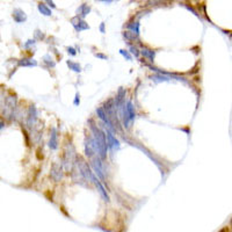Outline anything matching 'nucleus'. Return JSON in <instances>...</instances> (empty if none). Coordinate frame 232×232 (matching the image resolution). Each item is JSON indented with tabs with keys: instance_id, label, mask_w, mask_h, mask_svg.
Segmentation results:
<instances>
[{
	"instance_id": "nucleus-1",
	"label": "nucleus",
	"mask_w": 232,
	"mask_h": 232,
	"mask_svg": "<svg viewBox=\"0 0 232 232\" xmlns=\"http://www.w3.org/2000/svg\"><path fill=\"white\" fill-rule=\"evenodd\" d=\"M91 130H92L93 135H94V140H95V145H97V152L99 153L101 159H105L106 153H107V142H106V138L103 135V132L101 131L100 129L95 125H91Z\"/></svg>"
},
{
	"instance_id": "nucleus-21",
	"label": "nucleus",
	"mask_w": 232,
	"mask_h": 232,
	"mask_svg": "<svg viewBox=\"0 0 232 232\" xmlns=\"http://www.w3.org/2000/svg\"><path fill=\"white\" fill-rule=\"evenodd\" d=\"M45 1L48 2V5H49V6H51L52 8H56V5L53 4V1H52V0H45Z\"/></svg>"
},
{
	"instance_id": "nucleus-23",
	"label": "nucleus",
	"mask_w": 232,
	"mask_h": 232,
	"mask_svg": "<svg viewBox=\"0 0 232 232\" xmlns=\"http://www.w3.org/2000/svg\"><path fill=\"white\" fill-rule=\"evenodd\" d=\"M79 102H80V100H79V94H77L75 95V105H79Z\"/></svg>"
},
{
	"instance_id": "nucleus-7",
	"label": "nucleus",
	"mask_w": 232,
	"mask_h": 232,
	"mask_svg": "<svg viewBox=\"0 0 232 232\" xmlns=\"http://www.w3.org/2000/svg\"><path fill=\"white\" fill-rule=\"evenodd\" d=\"M89 12H91V7H89L88 5H86V4H83L78 8V11H77L78 15L81 19H84L85 16H86V15H88V14H89Z\"/></svg>"
},
{
	"instance_id": "nucleus-15",
	"label": "nucleus",
	"mask_w": 232,
	"mask_h": 232,
	"mask_svg": "<svg viewBox=\"0 0 232 232\" xmlns=\"http://www.w3.org/2000/svg\"><path fill=\"white\" fill-rule=\"evenodd\" d=\"M128 28L132 29V31H135L136 34H139V23L138 22H135L132 25H128Z\"/></svg>"
},
{
	"instance_id": "nucleus-11",
	"label": "nucleus",
	"mask_w": 232,
	"mask_h": 232,
	"mask_svg": "<svg viewBox=\"0 0 232 232\" xmlns=\"http://www.w3.org/2000/svg\"><path fill=\"white\" fill-rule=\"evenodd\" d=\"M66 64H67V66L70 67L71 70H73L75 72H80V71H81V66L79 65V63H75V61H67Z\"/></svg>"
},
{
	"instance_id": "nucleus-25",
	"label": "nucleus",
	"mask_w": 232,
	"mask_h": 232,
	"mask_svg": "<svg viewBox=\"0 0 232 232\" xmlns=\"http://www.w3.org/2000/svg\"><path fill=\"white\" fill-rule=\"evenodd\" d=\"M100 30H101V33H105V23H103V22L101 23V26H100Z\"/></svg>"
},
{
	"instance_id": "nucleus-4",
	"label": "nucleus",
	"mask_w": 232,
	"mask_h": 232,
	"mask_svg": "<svg viewBox=\"0 0 232 232\" xmlns=\"http://www.w3.org/2000/svg\"><path fill=\"white\" fill-rule=\"evenodd\" d=\"M92 165H93V168H94V171H95V173H97L98 176H99V178H101V179H103V178H105V175H103L102 164H101L100 159H99V158H93Z\"/></svg>"
},
{
	"instance_id": "nucleus-2",
	"label": "nucleus",
	"mask_w": 232,
	"mask_h": 232,
	"mask_svg": "<svg viewBox=\"0 0 232 232\" xmlns=\"http://www.w3.org/2000/svg\"><path fill=\"white\" fill-rule=\"evenodd\" d=\"M71 22H72V25H73V27H75V29L77 31H81V30L89 29V26H88L87 23L84 21V20H81L79 15L75 16V18L71 20Z\"/></svg>"
},
{
	"instance_id": "nucleus-12",
	"label": "nucleus",
	"mask_w": 232,
	"mask_h": 232,
	"mask_svg": "<svg viewBox=\"0 0 232 232\" xmlns=\"http://www.w3.org/2000/svg\"><path fill=\"white\" fill-rule=\"evenodd\" d=\"M19 65L20 66H36L37 65V61H34V59H22V61H19Z\"/></svg>"
},
{
	"instance_id": "nucleus-13",
	"label": "nucleus",
	"mask_w": 232,
	"mask_h": 232,
	"mask_svg": "<svg viewBox=\"0 0 232 232\" xmlns=\"http://www.w3.org/2000/svg\"><path fill=\"white\" fill-rule=\"evenodd\" d=\"M123 36H124L128 41H135V39H137L138 34H136L135 31H124V33H123Z\"/></svg>"
},
{
	"instance_id": "nucleus-5",
	"label": "nucleus",
	"mask_w": 232,
	"mask_h": 232,
	"mask_svg": "<svg viewBox=\"0 0 232 232\" xmlns=\"http://www.w3.org/2000/svg\"><path fill=\"white\" fill-rule=\"evenodd\" d=\"M97 114H98V116L103 121V122L108 125V128L109 129H113V122L110 121V117L108 116V115H106V113H105V109L103 108H98L97 109Z\"/></svg>"
},
{
	"instance_id": "nucleus-17",
	"label": "nucleus",
	"mask_w": 232,
	"mask_h": 232,
	"mask_svg": "<svg viewBox=\"0 0 232 232\" xmlns=\"http://www.w3.org/2000/svg\"><path fill=\"white\" fill-rule=\"evenodd\" d=\"M120 53L122 55L123 57H125V58H127L128 61H131V56L129 55V52H128L127 50H123V49H122V50H120Z\"/></svg>"
},
{
	"instance_id": "nucleus-22",
	"label": "nucleus",
	"mask_w": 232,
	"mask_h": 232,
	"mask_svg": "<svg viewBox=\"0 0 232 232\" xmlns=\"http://www.w3.org/2000/svg\"><path fill=\"white\" fill-rule=\"evenodd\" d=\"M39 30H36V31H35L36 39H43V35H39Z\"/></svg>"
},
{
	"instance_id": "nucleus-19",
	"label": "nucleus",
	"mask_w": 232,
	"mask_h": 232,
	"mask_svg": "<svg viewBox=\"0 0 232 232\" xmlns=\"http://www.w3.org/2000/svg\"><path fill=\"white\" fill-rule=\"evenodd\" d=\"M35 44V39H29L26 44H25V48H29L30 45H34Z\"/></svg>"
},
{
	"instance_id": "nucleus-24",
	"label": "nucleus",
	"mask_w": 232,
	"mask_h": 232,
	"mask_svg": "<svg viewBox=\"0 0 232 232\" xmlns=\"http://www.w3.org/2000/svg\"><path fill=\"white\" fill-rule=\"evenodd\" d=\"M95 56H97V57H99V58H103V59H107V56L102 55V53H97Z\"/></svg>"
},
{
	"instance_id": "nucleus-14",
	"label": "nucleus",
	"mask_w": 232,
	"mask_h": 232,
	"mask_svg": "<svg viewBox=\"0 0 232 232\" xmlns=\"http://www.w3.org/2000/svg\"><path fill=\"white\" fill-rule=\"evenodd\" d=\"M127 108L128 111H129V115H130V118H131V121L134 122V120H135V110H134V106H132L131 101H128L127 102Z\"/></svg>"
},
{
	"instance_id": "nucleus-6",
	"label": "nucleus",
	"mask_w": 232,
	"mask_h": 232,
	"mask_svg": "<svg viewBox=\"0 0 232 232\" xmlns=\"http://www.w3.org/2000/svg\"><path fill=\"white\" fill-rule=\"evenodd\" d=\"M13 19L18 22V23H21V22L26 21L27 16H26V14H25V12H23L22 9L15 8V9H14V12H13Z\"/></svg>"
},
{
	"instance_id": "nucleus-18",
	"label": "nucleus",
	"mask_w": 232,
	"mask_h": 232,
	"mask_svg": "<svg viewBox=\"0 0 232 232\" xmlns=\"http://www.w3.org/2000/svg\"><path fill=\"white\" fill-rule=\"evenodd\" d=\"M130 52H131L135 57H138V56H139V52H138V50H137L136 47H130Z\"/></svg>"
},
{
	"instance_id": "nucleus-3",
	"label": "nucleus",
	"mask_w": 232,
	"mask_h": 232,
	"mask_svg": "<svg viewBox=\"0 0 232 232\" xmlns=\"http://www.w3.org/2000/svg\"><path fill=\"white\" fill-rule=\"evenodd\" d=\"M106 136H107V144H108V148L113 150H116L120 148V142H118L116 138L114 137V135L111 134L109 129L106 130Z\"/></svg>"
},
{
	"instance_id": "nucleus-26",
	"label": "nucleus",
	"mask_w": 232,
	"mask_h": 232,
	"mask_svg": "<svg viewBox=\"0 0 232 232\" xmlns=\"http://www.w3.org/2000/svg\"><path fill=\"white\" fill-rule=\"evenodd\" d=\"M101 1H103V2H110L111 0H101Z\"/></svg>"
},
{
	"instance_id": "nucleus-10",
	"label": "nucleus",
	"mask_w": 232,
	"mask_h": 232,
	"mask_svg": "<svg viewBox=\"0 0 232 232\" xmlns=\"http://www.w3.org/2000/svg\"><path fill=\"white\" fill-rule=\"evenodd\" d=\"M142 55L144 56V57L149 58L150 61H153L154 59V55H156V52H154L153 50H149V49H143L142 50Z\"/></svg>"
},
{
	"instance_id": "nucleus-8",
	"label": "nucleus",
	"mask_w": 232,
	"mask_h": 232,
	"mask_svg": "<svg viewBox=\"0 0 232 232\" xmlns=\"http://www.w3.org/2000/svg\"><path fill=\"white\" fill-rule=\"evenodd\" d=\"M52 134H51V138H50V143H49V146L52 150H56L58 148V142H57V134H56V129L52 128Z\"/></svg>"
},
{
	"instance_id": "nucleus-9",
	"label": "nucleus",
	"mask_w": 232,
	"mask_h": 232,
	"mask_svg": "<svg viewBox=\"0 0 232 232\" xmlns=\"http://www.w3.org/2000/svg\"><path fill=\"white\" fill-rule=\"evenodd\" d=\"M37 8H39V11L41 12V13L43 14V15H47V16H50L51 14H52V12H51V9L49 8L48 6L45 4H39L37 5Z\"/></svg>"
},
{
	"instance_id": "nucleus-16",
	"label": "nucleus",
	"mask_w": 232,
	"mask_h": 232,
	"mask_svg": "<svg viewBox=\"0 0 232 232\" xmlns=\"http://www.w3.org/2000/svg\"><path fill=\"white\" fill-rule=\"evenodd\" d=\"M44 61L48 64L49 67H53V66H55V61H52V59L50 58L49 55H45V56H44Z\"/></svg>"
},
{
	"instance_id": "nucleus-20",
	"label": "nucleus",
	"mask_w": 232,
	"mask_h": 232,
	"mask_svg": "<svg viewBox=\"0 0 232 232\" xmlns=\"http://www.w3.org/2000/svg\"><path fill=\"white\" fill-rule=\"evenodd\" d=\"M67 51H69V53H71L72 56H75V55H77V52H75V50L73 48H67Z\"/></svg>"
}]
</instances>
